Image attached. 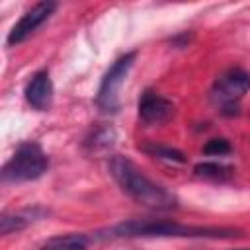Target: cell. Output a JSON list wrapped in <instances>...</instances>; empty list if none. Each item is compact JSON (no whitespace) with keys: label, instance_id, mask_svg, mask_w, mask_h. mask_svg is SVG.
<instances>
[{"label":"cell","instance_id":"7","mask_svg":"<svg viewBox=\"0 0 250 250\" xmlns=\"http://www.w3.org/2000/svg\"><path fill=\"white\" fill-rule=\"evenodd\" d=\"M174 115V104L154 92H145L139 102V117L146 125H162Z\"/></svg>","mask_w":250,"mask_h":250},{"label":"cell","instance_id":"3","mask_svg":"<svg viewBox=\"0 0 250 250\" xmlns=\"http://www.w3.org/2000/svg\"><path fill=\"white\" fill-rule=\"evenodd\" d=\"M49 160L37 143H23L2 168L4 182H29L43 176Z\"/></svg>","mask_w":250,"mask_h":250},{"label":"cell","instance_id":"9","mask_svg":"<svg viewBox=\"0 0 250 250\" xmlns=\"http://www.w3.org/2000/svg\"><path fill=\"white\" fill-rule=\"evenodd\" d=\"M113 143H115V131H113L111 127L104 125V127L94 129V131L86 137L84 146H86L88 152H104V150L111 148Z\"/></svg>","mask_w":250,"mask_h":250},{"label":"cell","instance_id":"14","mask_svg":"<svg viewBox=\"0 0 250 250\" xmlns=\"http://www.w3.org/2000/svg\"><path fill=\"white\" fill-rule=\"evenodd\" d=\"M203 152L205 154H211V156H221V154L230 152V145H229L227 139H211V141L205 143Z\"/></svg>","mask_w":250,"mask_h":250},{"label":"cell","instance_id":"13","mask_svg":"<svg viewBox=\"0 0 250 250\" xmlns=\"http://www.w3.org/2000/svg\"><path fill=\"white\" fill-rule=\"evenodd\" d=\"M27 225V219L21 217V215H8L4 213L0 217V234H12V232H18L21 229H25Z\"/></svg>","mask_w":250,"mask_h":250},{"label":"cell","instance_id":"5","mask_svg":"<svg viewBox=\"0 0 250 250\" xmlns=\"http://www.w3.org/2000/svg\"><path fill=\"white\" fill-rule=\"evenodd\" d=\"M55 8H57V4L55 2H39V4H35L31 10H27L23 16H21V20L12 27V31L8 33V39H6V43L8 45H18V43H21V41H25L39 25H43L47 20H49V16L55 12Z\"/></svg>","mask_w":250,"mask_h":250},{"label":"cell","instance_id":"4","mask_svg":"<svg viewBox=\"0 0 250 250\" xmlns=\"http://www.w3.org/2000/svg\"><path fill=\"white\" fill-rule=\"evenodd\" d=\"M135 59H137V53L135 51L125 53L123 57H119L111 64V68L102 78L96 104H98V107L104 113H115L119 109V90H121V84L125 82V78H127V74H129Z\"/></svg>","mask_w":250,"mask_h":250},{"label":"cell","instance_id":"10","mask_svg":"<svg viewBox=\"0 0 250 250\" xmlns=\"http://www.w3.org/2000/svg\"><path fill=\"white\" fill-rule=\"evenodd\" d=\"M88 238L84 234H64V236H53L47 242H43L41 250H86Z\"/></svg>","mask_w":250,"mask_h":250},{"label":"cell","instance_id":"1","mask_svg":"<svg viewBox=\"0 0 250 250\" xmlns=\"http://www.w3.org/2000/svg\"><path fill=\"white\" fill-rule=\"evenodd\" d=\"M242 232L225 227H188L160 219H133L119 223L104 232L100 238H137V236H191V238H232Z\"/></svg>","mask_w":250,"mask_h":250},{"label":"cell","instance_id":"16","mask_svg":"<svg viewBox=\"0 0 250 250\" xmlns=\"http://www.w3.org/2000/svg\"><path fill=\"white\" fill-rule=\"evenodd\" d=\"M242 250H244V248H242Z\"/></svg>","mask_w":250,"mask_h":250},{"label":"cell","instance_id":"12","mask_svg":"<svg viewBox=\"0 0 250 250\" xmlns=\"http://www.w3.org/2000/svg\"><path fill=\"white\" fill-rule=\"evenodd\" d=\"M193 170H195L197 176L211 178V180H223V178H227V176L232 174V168L223 166V164H217V162H199V164H195Z\"/></svg>","mask_w":250,"mask_h":250},{"label":"cell","instance_id":"11","mask_svg":"<svg viewBox=\"0 0 250 250\" xmlns=\"http://www.w3.org/2000/svg\"><path fill=\"white\" fill-rule=\"evenodd\" d=\"M141 150H145L146 154L150 156H156L160 160H166V162H176V164H184L186 162V154L178 148H172V146H164V145H156V143H146L141 146Z\"/></svg>","mask_w":250,"mask_h":250},{"label":"cell","instance_id":"2","mask_svg":"<svg viewBox=\"0 0 250 250\" xmlns=\"http://www.w3.org/2000/svg\"><path fill=\"white\" fill-rule=\"evenodd\" d=\"M109 172L127 195H131L137 203H141L148 209L170 211L178 205V199L172 191H168L164 186H158L152 180H148L125 156H111L109 158Z\"/></svg>","mask_w":250,"mask_h":250},{"label":"cell","instance_id":"15","mask_svg":"<svg viewBox=\"0 0 250 250\" xmlns=\"http://www.w3.org/2000/svg\"><path fill=\"white\" fill-rule=\"evenodd\" d=\"M221 113H223V115H238V104H236V102H227V104H223Z\"/></svg>","mask_w":250,"mask_h":250},{"label":"cell","instance_id":"8","mask_svg":"<svg viewBox=\"0 0 250 250\" xmlns=\"http://www.w3.org/2000/svg\"><path fill=\"white\" fill-rule=\"evenodd\" d=\"M25 100L35 109H47L53 100V82L47 70H39L33 74L29 84L25 86Z\"/></svg>","mask_w":250,"mask_h":250},{"label":"cell","instance_id":"6","mask_svg":"<svg viewBox=\"0 0 250 250\" xmlns=\"http://www.w3.org/2000/svg\"><path fill=\"white\" fill-rule=\"evenodd\" d=\"M250 88V74L242 68H234L229 70L227 74H223L211 92V98L215 102L227 104V102H236L238 98H242Z\"/></svg>","mask_w":250,"mask_h":250}]
</instances>
